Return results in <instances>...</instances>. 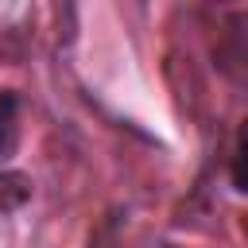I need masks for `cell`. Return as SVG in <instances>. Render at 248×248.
I'll return each mask as SVG.
<instances>
[{
  "label": "cell",
  "mask_w": 248,
  "mask_h": 248,
  "mask_svg": "<svg viewBox=\"0 0 248 248\" xmlns=\"http://www.w3.org/2000/svg\"><path fill=\"white\" fill-rule=\"evenodd\" d=\"M229 178H232V190L236 194H248V116L236 132V143H232V159H229Z\"/></svg>",
  "instance_id": "obj_1"
}]
</instances>
